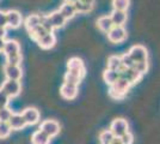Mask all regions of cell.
I'll return each mask as SVG.
<instances>
[{"mask_svg": "<svg viewBox=\"0 0 160 144\" xmlns=\"http://www.w3.org/2000/svg\"><path fill=\"white\" fill-rule=\"evenodd\" d=\"M4 46H5V40H4V39H0V53L2 52Z\"/></svg>", "mask_w": 160, "mask_h": 144, "instance_id": "39", "label": "cell"}, {"mask_svg": "<svg viewBox=\"0 0 160 144\" xmlns=\"http://www.w3.org/2000/svg\"><path fill=\"white\" fill-rule=\"evenodd\" d=\"M50 139L52 138L46 135L43 131L37 130L31 136V144H50Z\"/></svg>", "mask_w": 160, "mask_h": 144, "instance_id": "20", "label": "cell"}, {"mask_svg": "<svg viewBox=\"0 0 160 144\" xmlns=\"http://www.w3.org/2000/svg\"><path fill=\"white\" fill-rule=\"evenodd\" d=\"M12 115V110L7 107L0 108V121H8V119Z\"/></svg>", "mask_w": 160, "mask_h": 144, "instance_id": "32", "label": "cell"}, {"mask_svg": "<svg viewBox=\"0 0 160 144\" xmlns=\"http://www.w3.org/2000/svg\"><path fill=\"white\" fill-rule=\"evenodd\" d=\"M108 40L111 43H121L127 39V30L122 25H113L107 33Z\"/></svg>", "mask_w": 160, "mask_h": 144, "instance_id": "5", "label": "cell"}, {"mask_svg": "<svg viewBox=\"0 0 160 144\" xmlns=\"http://www.w3.org/2000/svg\"><path fill=\"white\" fill-rule=\"evenodd\" d=\"M67 69L68 70H77V71H84V72H86V70H85V65H84L82 60H81L80 58H77V56L71 58V59L67 61Z\"/></svg>", "mask_w": 160, "mask_h": 144, "instance_id": "25", "label": "cell"}, {"mask_svg": "<svg viewBox=\"0 0 160 144\" xmlns=\"http://www.w3.org/2000/svg\"><path fill=\"white\" fill-rule=\"evenodd\" d=\"M24 25H25L28 33L32 31L33 29H36L38 25H41V16L40 14H30L24 22Z\"/></svg>", "mask_w": 160, "mask_h": 144, "instance_id": "19", "label": "cell"}, {"mask_svg": "<svg viewBox=\"0 0 160 144\" xmlns=\"http://www.w3.org/2000/svg\"><path fill=\"white\" fill-rule=\"evenodd\" d=\"M113 25H124L127 22V11H120V10H112V12L109 14Z\"/></svg>", "mask_w": 160, "mask_h": 144, "instance_id": "18", "label": "cell"}, {"mask_svg": "<svg viewBox=\"0 0 160 144\" xmlns=\"http://www.w3.org/2000/svg\"><path fill=\"white\" fill-rule=\"evenodd\" d=\"M4 75L7 79H16V81H20L23 77V70L19 65H12V64H5L4 65Z\"/></svg>", "mask_w": 160, "mask_h": 144, "instance_id": "8", "label": "cell"}, {"mask_svg": "<svg viewBox=\"0 0 160 144\" xmlns=\"http://www.w3.org/2000/svg\"><path fill=\"white\" fill-rule=\"evenodd\" d=\"M2 53L6 56L7 64L12 65H20L22 62V53H20V45L16 40H8L5 41V46L2 49Z\"/></svg>", "mask_w": 160, "mask_h": 144, "instance_id": "1", "label": "cell"}, {"mask_svg": "<svg viewBox=\"0 0 160 144\" xmlns=\"http://www.w3.org/2000/svg\"><path fill=\"white\" fill-rule=\"evenodd\" d=\"M36 42L38 43V46L42 49H50L56 43V36L54 35V33H47L46 35H43L42 37H40Z\"/></svg>", "mask_w": 160, "mask_h": 144, "instance_id": "15", "label": "cell"}, {"mask_svg": "<svg viewBox=\"0 0 160 144\" xmlns=\"http://www.w3.org/2000/svg\"><path fill=\"white\" fill-rule=\"evenodd\" d=\"M22 115L24 118L27 125H35V124H37L40 121L41 113L37 108H35V107H29V108H25V109L23 110Z\"/></svg>", "mask_w": 160, "mask_h": 144, "instance_id": "11", "label": "cell"}, {"mask_svg": "<svg viewBox=\"0 0 160 144\" xmlns=\"http://www.w3.org/2000/svg\"><path fill=\"white\" fill-rule=\"evenodd\" d=\"M73 5L77 13H87L93 8L94 0H77Z\"/></svg>", "mask_w": 160, "mask_h": 144, "instance_id": "16", "label": "cell"}, {"mask_svg": "<svg viewBox=\"0 0 160 144\" xmlns=\"http://www.w3.org/2000/svg\"><path fill=\"white\" fill-rule=\"evenodd\" d=\"M118 78H120V72L116 71V70H111L107 67V70L103 72V79H104V82L107 83L108 85L113 84Z\"/></svg>", "mask_w": 160, "mask_h": 144, "instance_id": "23", "label": "cell"}, {"mask_svg": "<svg viewBox=\"0 0 160 144\" xmlns=\"http://www.w3.org/2000/svg\"><path fill=\"white\" fill-rule=\"evenodd\" d=\"M134 67L140 72L141 75H145L147 71H148V61H139L135 62Z\"/></svg>", "mask_w": 160, "mask_h": 144, "instance_id": "33", "label": "cell"}, {"mask_svg": "<svg viewBox=\"0 0 160 144\" xmlns=\"http://www.w3.org/2000/svg\"><path fill=\"white\" fill-rule=\"evenodd\" d=\"M11 127L7 121H0V139H5L11 135Z\"/></svg>", "mask_w": 160, "mask_h": 144, "instance_id": "28", "label": "cell"}, {"mask_svg": "<svg viewBox=\"0 0 160 144\" xmlns=\"http://www.w3.org/2000/svg\"><path fill=\"white\" fill-rule=\"evenodd\" d=\"M47 16H48V19L50 21L54 29H60V28H62L66 24V22H67L66 18L60 13L59 10H58V11H54V12L47 14Z\"/></svg>", "mask_w": 160, "mask_h": 144, "instance_id": "17", "label": "cell"}, {"mask_svg": "<svg viewBox=\"0 0 160 144\" xmlns=\"http://www.w3.org/2000/svg\"><path fill=\"white\" fill-rule=\"evenodd\" d=\"M109 130L112 132L115 137H122L124 133L129 132V124L124 118H116L111 121Z\"/></svg>", "mask_w": 160, "mask_h": 144, "instance_id": "3", "label": "cell"}, {"mask_svg": "<svg viewBox=\"0 0 160 144\" xmlns=\"http://www.w3.org/2000/svg\"><path fill=\"white\" fill-rule=\"evenodd\" d=\"M7 123H8V125H10V127H11L12 131L23 130V129L27 126V123H25L24 118H23V115L19 114V113H12V115L8 119Z\"/></svg>", "mask_w": 160, "mask_h": 144, "instance_id": "14", "label": "cell"}, {"mask_svg": "<svg viewBox=\"0 0 160 144\" xmlns=\"http://www.w3.org/2000/svg\"><path fill=\"white\" fill-rule=\"evenodd\" d=\"M41 16V25L44 28V30L47 33H53L54 31V28L52 25L50 21L48 19V16L47 14H40Z\"/></svg>", "mask_w": 160, "mask_h": 144, "instance_id": "30", "label": "cell"}, {"mask_svg": "<svg viewBox=\"0 0 160 144\" xmlns=\"http://www.w3.org/2000/svg\"><path fill=\"white\" fill-rule=\"evenodd\" d=\"M46 34H47V31L44 30V28L42 27V25H38L36 29H33L32 31H30V33H29L30 37H31L32 40H35V41H37L40 37H42L43 35H46Z\"/></svg>", "mask_w": 160, "mask_h": 144, "instance_id": "29", "label": "cell"}, {"mask_svg": "<svg viewBox=\"0 0 160 144\" xmlns=\"http://www.w3.org/2000/svg\"><path fill=\"white\" fill-rule=\"evenodd\" d=\"M113 27L112 21L110 18V16H102L97 19V28L99 29L100 31L105 33L107 34L108 31Z\"/></svg>", "mask_w": 160, "mask_h": 144, "instance_id": "21", "label": "cell"}, {"mask_svg": "<svg viewBox=\"0 0 160 144\" xmlns=\"http://www.w3.org/2000/svg\"><path fill=\"white\" fill-rule=\"evenodd\" d=\"M6 36V29L0 27V39H5Z\"/></svg>", "mask_w": 160, "mask_h": 144, "instance_id": "37", "label": "cell"}, {"mask_svg": "<svg viewBox=\"0 0 160 144\" xmlns=\"http://www.w3.org/2000/svg\"><path fill=\"white\" fill-rule=\"evenodd\" d=\"M120 76L121 77H123V78H126L128 82L133 85V84H136V83L140 82L143 75H141L140 72H139V71L133 66V67L123 69L120 72Z\"/></svg>", "mask_w": 160, "mask_h": 144, "instance_id": "9", "label": "cell"}, {"mask_svg": "<svg viewBox=\"0 0 160 144\" xmlns=\"http://www.w3.org/2000/svg\"><path fill=\"white\" fill-rule=\"evenodd\" d=\"M75 1H77V0H65V3H71V4H73Z\"/></svg>", "mask_w": 160, "mask_h": 144, "instance_id": "40", "label": "cell"}, {"mask_svg": "<svg viewBox=\"0 0 160 144\" xmlns=\"http://www.w3.org/2000/svg\"><path fill=\"white\" fill-rule=\"evenodd\" d=\"M6 21L7 27L11 29H17L22 25L23 17L19 11H17V10H8L6 12Z\"/></svg>", "mask_w": 160, "mask_h": 144, "instance_id": "10", "label": "cell"}, {"mask_svg": "<svg viewBox=\"0 0 160 144\" xmlns=\"http://www.w3.org/2000/svg\"><path fill=\"white\" fill-rule=\"evenodd\" d=\"M132 87V84L128 82L126 78L121 77L116 81V82L110 85L109 89V95L110 97H112L115 100H122L124 96L127 95V93L129 91Z\"/></svg>", "mask_w": 160, "mask_h": 144, "instance_id": "2", "label": "cell"}, {"mask_svg": "<svg viewBox=\"0 0 160 144\" xmlns=\"http://www.w3.org/2000/svg\"><path fill=\"white\" fill-rule=\"evenodd\" d=\"M1 89L5 91V94L10 99H12V97L18 96L22 93V83H20V81L7 79L6 78V81L2 83V85H1Z\"/></svg>", "mask_w": 160, "mask_h": 144, "instance_id": "4", "label": "cell"}, {"mask_svg": "<svg viewBox=\"0 0 160 144\" xmlns=\"http://www.w3.org/2000/svg\"><path fill=\"white\" fill-rule=\"evenodd\" d=\"M38 130L43 131L46 135H48L50 138H53V137H56L60 133L61 127H60V124L58 123L56 120L48 119V120H44L43 123H41Z\"/></svg>", "mask_w": 160, "mask_h": 144, "instance_id": "6", "label": "cell"}, {"mask_svg": "<svg viewBox=\"0 0 160 144\" xmlns=\"http://www.w3.org/2000/svg\"><path fill=\"white\" fill-rule=\"evenodd\" d=\"M0 27L6 28L7 27V21H6V12L0 10Z\"/></svg>", "mask_w": 160, "mask_h": 144, "instance_id": "36", "label": "cell"}, {"mask_svg": "<svg viewBox=\"0 0 160 144\" xmlns=\"http://www.w3.org/2000/svg\"><path fill=\"white\" fill-rule=\"evenodd\" d=\"M121 141H122V143L123 144H133L134 136L130 133V132H127V133H124V135L121 137Z\"/></svg>", "mask_w": 160, "mask_h": 144, "instance_id": "35", "label": "cell"}, {"mask_svg": "<svg viewBox=\"0 0 160 144\" xmlns=\"http://www.w3.org/2000/svg\"><path fill=\"white\" fill-rule=\"evenodd\" d=\"M85 76V72L84 71H77V70H68L66 72V75L63 77V81L66 83H71V84H74V85H78L81 83L82 78Z\"/></svg>", "mask_w": 160, "mask_h": 144, "instance_id": "13", "label": "cell"}, {"mask_svg": "<svg viewBox=\"0 0 160 144\" xmlns=\"http://www.w3.org/2000/svg\"><path fill=\"white\" fill-rule=\"evenodd\" d=\"M129 6H130V0H112L113 10L127 11Z\"/></svg>", "mask_w": 160, "mask_h": 144, "instance_id": "26", "label": "cell"}, {"mask_svg": "<svg viewBox=\"0 0 160 144\" xmlns=\"http://www.w3.org/2000/svg\"><path fill=\"white\" fill-rule=\"evenodd\" d=\"M121 62H122V66L126 67V69L133 67L134 65H135V61L132 59V56L128 54V53H124V54L121 55Z\"/></svg>", "mask_w": 160, "mask_h": 144, "instance_id": "31", "label": "cell"}, {"mask_svg": "<svg viewBox=\"0 0 160 144\" xmlns=\"http://www.w3.org/2000/svg\"><path fill=\"white\" fill-rule=\"evenodd\" d=\"M128 54L132 56L135 62L139 61H147L148 60V52L143 46L141 45H135L128 51Z\"/></svg>", "mask_w": 160, "mask_h": 144, "instance_id": "7", "label": "cell"}, {"mask_svg": "<svg viewBox=\"0 0 160 144\" xmlns=\"http://www.w3.org/2000/svg\"><path fill=\"white\" fill-rule=\"evenodd\" d=\"M59 11H60V13L66 18V21L72 19L74 16L77 14V11H75V8H74V5L71 4V3H65L63 5H61Z\"/></svg>", "mask_w": 160, "mask_h": 144, "instance_id": "22", "label": "cell"}, {"mask_svg": "<svg viewBox=\"0 0 160 144\" xmlns=\"http://www.w3.org/2000/svg\"><path fill=\"white\" fill-rule=\"evenodd\" d=\"M113 133L110 130H104L99 133V142L100 144H110L113 139Z\"/></svg>", "mask_w": 160, "mask_h": 144, "instance_id": "27", "label": "cell"}, {"mask_svg": "<svg viewBox=\"0 0 160 144\" xmlns=\"http://www.w3.org/2000/svg\"><path fill=\"white\" fill-rule=\"evenodd\" d=\"M8 101H10V97L5 94V91H4V90L0 88V108H2V107H7Z\"/></svg>", "mask_w": 160, "mask_h": 144, "instance_id": "34", "label": "cell"}, {"mask_svg": "<svg viewBox=\"0 0 160 144\" xmlns=\"http://www.w3.org/2000/svg\"><path fill=\"white\" fill-rule=\"evenodd\" d=\"M110 144H123L122 141H121V137H113V139L111 141Z\"/></svg>", "mask_w": 160, "mask_h": 144, "instance_id": "38", "label": "cell"}, {"mask_svg": "<svg viewBox=\"0 0 160 144\" xmlns=\"http://www.w3.org/2000/svg\"><path fill=\"white\" fill-rule=\"evenodd\" d=\"M60 95L65 100H74L78 96V85L63 82L60 88Z\"/></svg>", "mask_w": 160, "mask_h": 144, "instance_id": "12", "label": "cell"}, {"mask_svg": "<svg viewBox=\"0 0 160 144\" xmlns=\"http://www.w3.org/2000/svg\"><path fill=\"white\" fill-rule=\"evenodd\" d=\"M107 66H108V69L116 70V71H118V72H121L123 69H126V67L122 66L120 55H110V56L108 58Z\"/></svg>", "mask_w": 160, "mask_h": 144, "instance_id": "24", "label": "cell"}]
</instances>
